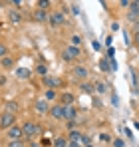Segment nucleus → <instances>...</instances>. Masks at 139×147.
<instances>
[{"mask_svg":"<svg viewBox=\"0 0 139 147\" xmlns=\"http://www.w3.org/2000/svg\"><path fill=\"white\" fill-rule=\"evenodd\" d=\"M22 129H24V139H26V141H28V139H36V137L42 133V125L38 121H32V119L24 121Z\"/></svg>","mask_w":139,"mask_h":147,"instance_id":"f257e3e1","label":"nucleus"},{"mask_svg":"<svg viewBox=\"0 0 139 147\" xmlns=\"http://www.w3.org/2000/svg\"><path fill=\"white\" fill-rule=\"evenodd\" d=\"M80 54H82V50H80V46H74V44H68L66 48L62 50V60H64L66 64H72V62H76V60L80 58Z\"/></svg>","mask_w":139,"mask_h":147,"instance_id":"f03ea898","label":"nucleus"},{"mask_svg":"<svg viewBox=\"0 0 139 147\" xmlns=\"http://www.w3.org/2000/svg\"><path fill=\"white\" fill-rule=\"evenodd\" d=\"M70 74H72V80H74L76 84H80V82H84V80L90 78V70H88V66H82V64H76V66L70 70Z\"/></svg>","mask_w":139,"mask_h":147,"instance_id":"7ed1b4c3","label":"nucleus"},{"mask_svg":"<svg viewBox=\"0 0 139 147\" xmlns=\"http://www.w3.org/2000/svg\"><path fill=\"white\" fill-rule=\"evenodd\" d=\"M48 115H50L52 119H56V121L64 119V103H60V101H54V103L50 105V111H48Z\"/></svg>","mask_w":139,"mask_h":147,"instance_id":"20e7f679","label":"nucleus"},{"mask_svg":"<svg viewBox=\"0 0 139 147\" xmlns=\"http://www.w3.org/2000/svg\"><path fill=\"white\" fill-rule=\"evenodd\" d=\"M14 123H18L14 113H10V111H2V113H0V129H2V131H6V129H8L10 125H14Z\"/></svg>","mask_w":139,"mask_h":147,"instance_id":"39448f33","label":"nucleus"},{"mask_svg":"<svg viewBox=\"0 0 139 147\" xmlns=\"http://www.w3.org/2000/svg\"><path fill=\"white\" fill-rule=\"evenodd\" d=\"M6 137L8 139H22L24 137V129H22V123H14L6 129Z\"/></svg>","mask_w":139,"mask_h":147,"instance_id":"423d86ee","label":"nucleus"},{"mask_svg":"<svg viewBox=\"0 0 139 147\" xmlns=\"http://www.w3.org/2000/svg\"><path fill=\"white\" fill-rule=\"evenodd\" d=\"M50 101H48L46 98H40L34 101V111L38 113V115H48V111H50Z\"/></svg>","mask_w":139,"mask_h":147,"instance_id":"0eeeda50","label":"nucleus"},{"mask_svg":"<svg viewBox=\"0 0 139 147\" xmlns=\"http://www.w3.org/2000/svg\"><path fill=\"white\" fill-rule=\"evenodd\" d=\"M48 22H50V26H64L66 24V14L64 12H52V14H48Z\"/></svg>","mask_w":139,"mask_h":147,"instance_id":"6e6552de","label":"nucleus"},{"mask_svg":"<svg viewBox=\"0 0 139 147\" xmlns=\"http://www.w3.org/2000/svg\"><path fill=\"white\" fill-rule=\"evenodd\" d=\"M125 18H127V22H135V20H139V4L137 2H131V4L127 6Z\"/></svg>","mask_w":139,"mask_h":147,"instance_id":"1a4fd4ad","label":"nucleus"},{"mask_svg":"<svg viewBox=\"0 0 139 147\" xmlns=\"http://www.w3.org/2000/svg\"><path fill=\"white\" fill-rule=\"evenodd\" d=\"M42 84L46 86V88H54V90H58V88H62V80L60 78H56V76H44L42 78Z\"/></svg>","mask_w":139,"mask_h":147,"instance_id":"9d476101","label":"nucleus"},{"mask_svg":"<svg viewBox=\"0 0 139 147\" xmlns=\"http://www.w3.org/2000/svg\"><path fill=\"white\" fill-rule=\"evenodd\" d=\"M4 111H10V113L18 115V113L22 111L20 101H16V99H6V101H4Z\"/></svg>","mask_w":139,"mask_h":147,"instance_id":"9b49d317","label":"nucleus"},{"mask_svg":"<svg viewBox=\"0 0 139 147\" xmlns=\"http://www.w3.org/2000/svg\"><path fill=\"white\" fill-rule=\"evenodd\" d=\"M78 117V107L72 103V105H64V119L66 121H76Z\"/></svg>","mask_w":139,"mask_h":147,"instance_id":"f8f14e48","label":"nucleus"},{"mask_svg":"<svg viewBox=\"0 0 139 147\" xmlns=\"http://www.w3.org/2000/svg\"><path fill=\"white\" fill-rule=\"evenodd\" d=\"M8 20L12 24H22V12H20V8H10L8 10Z\"/></svg>","mask_w":139,"mask_h":147,"instance_id":"ddd939ff","label":"nucleus"},{"mask_svg":"<svg viewBox=\"0 0 139 147\" xmlns=\"http://www.w3.org/2000/svg\"><path fill=\"white\" fill-rule=\"evenodd\" d=\"M0 68L2 70H14L16 68V60L12 58V56H4V58H0Z\"/></svg>","mask_w":139,"mask_h":147,"instance_id":"4468645a","label":"nucleus"},{"mask_svg":"<svg viewBox=\"0 0 139 147\" xmlns=\"http://www.w3.org/2000/svg\"><path fill=\"white\" fill-rule=\"evenodd\" d=\"M58 101L64 103V105H72V103H76V96H74L72 92H62V94L58 96Z\"/></svg>","mask_w":139,"mask_h":147,"instance_id":"2eb2a0df","label":"nucleus"},{"mask_svg":"<svg viewBox=\"0 0 139 147\" xmlns=\"http://www.w3.org/2000/svg\"><path fill=\"white\" fill-rule=\"evenodd\" d=\"M32 18H34L38 24H44V22H48V10L36 8V10H34V14H32Z\"/></svg>","mask_w":139,"mask_h":147,"instance_id":"dca6fc26","label":"nucleus"},{"mask_svg":"<svg viewBox=\"0 0 139 147\" xmlns=\"http://www.w3.org/2000/svg\"><path fill=\"white\" fill-rule=\"evenodd\" d=\"M78 86H80V90H82L84 94H88V96H93V94H95V90H93V82H90V80H84V82H80Z\"/></svg>","mask_w":139,"mask_h":147,"instance_id":"f3484780","label":"nucleus"},{"mask_svg":"<svg viewBox=\"0 0 139 147\" xmlns=\"http://www.w3.org/2000/svg\"><path fill=\"white\" fill-rule=\"evenodd\" d=\"M66 137H68V141H72V143H82V137H84V133H80L78 129H70Z\"/></svg>","mask_w":139,"mask_h":147,"instance_id":"a211bd4d","label":"nucleus"},{"mask_svg":"<svg viewBox=\"0 0 139 147\" xmlns=\"http://www.w3.org/2000/svg\"><path fill=\"white\" fill-rule=\"evenodd\" d=\"M58 96H60V92L58 90H54V88H46V94H44V98L52 103V101H56L58 99Z\"/></svg>","mask_w":139,"mask_h":147,"instance_id":"6ab92c4d","label":"nucleus"},{"mask_svg":"<svg viewBox=\"0 0 139 147\" xmlns=\"http://www.w3.org/2000/svg\"><path fill=\"white\" fill-rule=\"evenodd\" d=\"M93 90H95V94H101L103 96V94H107L109 88H107L105 82H93Z\"/></svg>","mask_w":139,"mask_h":147,"instance_id":"aec40b11","label":"nucleus"},{"mask_svg":"<svg viewBox=\"0 0 139 147\" xmlns=\"http://www.w3.org/2000/svg\"><path fill=\"white\" fill-rule=\"evenodd\" d=\"M52 147H68V137H66V135H58V137L52 141Z\"/></svg>","mask_w":139,"mask_h":147,"instance_id":"412c9836","label":"nucleus"},{"mask_svg":"<svg viewBox=\"0 0 139 147\" xmlns=\"http://www.w3.org/2000/svg\"><path fill=\"white\" fill-rule=\"evenodd\" d=\"M26 139H8V143H6V147H26Z\"/></svg>","mask_w":139,"mask_h":147,"instance_id":"4be33fe9","label":"nucleus"},{"mask_svg":"<svg viewBox=\"0 0 139 147\" xmlns=\"http://www.w3.org/2000/svg\"><path fill=\"white\" fill-rule=\"evenodd\" d=\"M16 76L22 78V80H30V78H32V72L26 70V68H16Z\"/></svg>","mask_w":139,"mask_h":147,"instance_id":"5701e85b","label":"nucleus"},{"mask_svg":"<svg viewBox=\"0 0 139 147\" xmlns=\"http://www.w3.org/2000/svg\"><path fill=\"white\" fill-rule=\"evenodd\" d=\"M99 70H101V72H111V66H109V60H107V58H101V60H99Z\"/></svg>","mask_w":139,"mask_h":147,"instance_id":"b1692460","label":"nucleus"},{"mask_svg":"<svg viewBox=\"0 0 139 147\" xmlns=\"http://www.w3.org/2000/svg\"><path fill=\"white\" fill-rule=\"evenodd\" d=\"M97 139H99L101 143H111V139H113V137H111V135H109L107 131H101V133L97 135Z\"/></svg>","mask_w":139,"mask_h":147,"instance_id":"393cba45","label":"nucleus"},{"mask_svg":"<svg viewBox=\"0 0 139 147\" xmlns=\"http://www.w3.org/2000/svg\"><path fill=\"white\" fill-rule=\"evenodd\" d=\"M109 145H111V147H125V141H123L121 137H113Z\"/></svg>","mask_w":139,"mask_h":147,"instance_id":"a878e982","label":"nucleus"},{"mask_svg":"<svg viewBox=\"0 0 139 147\" xmlns=\"http://www.w3.org/2000/svg\"><path fill=\"white\" fill-rule=\"evenodd\" d=\"M36 74L44 78V76H48V68L44 66V64H40V66H36Z\"/></svg>","mask_w":139,"mask_h":147,"instance_id":"bb28decb","label":"nucleus"},{"mask_svg":"<svg viewBox=\"0 0 139 147\" xmlns=\"http://www.w3.org/2000/svg\"><path fill=\"white\" fill-rule=\"evenodd\" d=\"M36 8H42V10H48L50 8V0H38V6Z\"/></svg>","mask_w":139,"mask_h":147,"instance_id":"cd10ccee","label":"nucleus"},{"mask_svg":"<svg viewBox=\"0 0 139 147\" xmlns=\"http://www.w3.org/2000/svg\"><path fill=\"white\" fill-rule=\"evenodd\" d=\"M70 40H72V44H74V46H80V44H82V38H80L78 34H72V38H70Z\"/></svg>","mask_w":139,"mask_h":147,"instance_id":"c85d7f7f","label":"nucleus"},{"mask_svg":"<svg viewBox=\"0 0 139 147\" xmlns=\"http://www.w3.org/2000/svg\"><path fill=\"white\" fill-rule=\"evenodd\" d=\"M4 56H8V46L0 42V58H4Z\"/></svg>","mask_w":139,"mask_h":147,"instance_id":"c756f323","label":"nucleus"},{"mask_svg":"<svg viewBox=\"0 0 139 147\" xmlns=\"http://www.w3.org/2000/svg\"><path fill=\"white\" fill-rule=\"evenodd\" d=\"M131 32H133V34H137V32H139V20L131 22Z\"/></svg>","mask_w":139,"mask_h":147,"instance_id":"7c9ffc66","label":"nucleus"},{"mask_svg":"<svg viewBox=\"0 0 139 147\" xmlns=\"http://www.w3.org/2000/svg\"><path fill=\"white\" fill-rule=\"evenodd\" d=\"M133 44H135V48L139 50V32H137V34H133Z\"/></svg>","mask_w":139,"mask_h":147,"instance_id":"2f4dec72","label":"nucleus"},{"mask_svg":"<svg viewBox=\"0 0 139 147\" xmlns=\"http://www.w3.org/2000/svg\"><path fill=\"white\" fill-rule=\"evenodd\" d=\"M93 50H95V52H101V44H99L97 40H93Z\"/></svg>","mask_w":139,"mask_h":147,"instance_id":"473e14b6","label":"nucleus"},{"mask_svg":"<svg viewBox=\"0 0 139 147\" xmlns=\"http://www.w3.org/2000/svg\"><path fill=\"white\" fill-rule=\"evenodd\" d=\"M131 4V0H119V6H123V8H127Z\"/></svg>","mask_w":139,"mask_h":147,"instance_id":"72a5a7b5","label":"nucleus"},{"mask_svg":"<svg viewBox=\"0 0 139 147\" xmlns=\"http://www.w3.org/2000/svg\"><path fill=\"white\" fill-rule=\"evenodd\" d=\"M22 2H24V0H12V4H14V8H22Z\"/></svg>","mask_w":139,"mask_h":147,"instance_id":"f704fd0d","label":"nucleus"},{"mask_svg":"<svg viewBox=\"0 0 139 147\" xmlns=\"http://www.w3.org/2000/svg\"><path fill=\"white\" fill-rule=\"evenodd\" d=\"M28 143H30V147H42V143H36L34 139H28Z\"/></svg>","mask_w":139,"mask_h":147,"instance_id":"c9c22d12","label":"nucleus"},{"mask_svg":"<svg viewBox=\"0 0 139 147\" xmlns=\"http://www.w3.org/2000/svg\"><path fill=\"white\" fill-rule=\"evenodd\" d=\"M119 30V24L117 22H111V32H117Z\"/></svg>","mask_w":139,"mask_h":147,"instance_id":"e433bc0d","label":"nucleus"},{"mask_svg":"<svg viewBox=\"0 0 139 147\" xmlns=\"http://www.w3.org/2000/svg\"><path fill=\"white\" fill-rule=\"evenodd\" d=\"M66 127H68V131H70V129H76V121H68Z\"/></svg>","mask_w":139,"mask_h":147,"instance_id":"4c0bfd02","label":"nucleus"},{"mask_svg":"<svg viewBox=\"0 0 139 147\" xmlns=\"http://www.w3.org/2000/svg\"><path fill=\"white\" fill-rule=\"evenodd\" d=\"M6 82H8V78H6V76H0V86H4Z\"/></svg>","mask_w":139,"mask_h":147,"instance_id":"58836bf2","label":"nucleus"},{"mask_svg":"<svg viewBox=\"0 0 139 147\" xmlns=\"http://www.w3.org/2000/svg\"><path fill=\"white\" fill-rule=\"evenodd\" d=\"M68 147H82V143H72V141H68Z\"/></svg>","mask_w":139,"mask_h":147,"instance_id":"ea45409f","label":"nucleus"},{"mask_svg":"<svg viewBox=\"0 0 139 147\" xmlns=\"http://www.w3.org/2000/svg\"><path fill=\"white\" fill-rule=\"evenodd\" d=\"M82 147H92V143H86V145H82Z\"/></svg>","mask_w":139,"mask_h":147,"instance_id":"a19ab883","label":"nucleus"},{"mask_svg":"<svg viewBox=\"0 0 139 147\" xmlns=\"http://www.w3.org/2000/svg\"><path fill=\"white\" fill-rule=\"evenodd\" d=\"M131 2H137V4H139V0H131Z\"/></svg>","mask_w":139,"mask_h":147,"instance_id":"79ce46f5","label":"nucleus"}]
</instances>
